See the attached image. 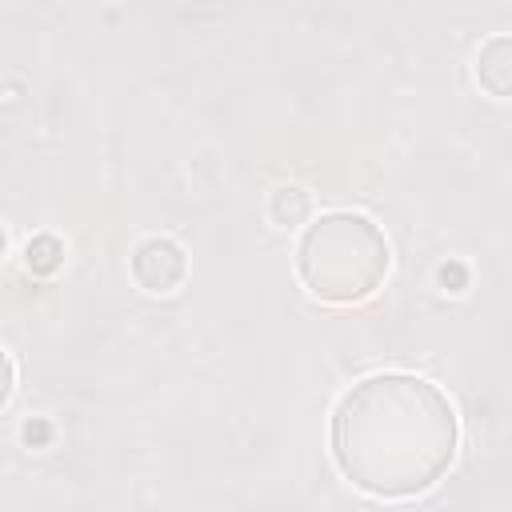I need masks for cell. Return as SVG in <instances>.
<instances>
[{
	"mask_svg": "<svg viewBox=\"0 0 512 512\" xmlns=\"http://www.w3.org/2000/svg\"><path fill=\"white\" fill-rule=\"evenodd\" d=\"M296 272L316 300L356 304L380 288L388 272V240L368 216L328 212L304 228Z\"/></svg>",
	"mask_w": 512,
	"mask_h": 512,
	"instance_id": "obj_2",
	"label": "cell"
},
{
	"mask_svg": "<svg viewBox=\"0 0 512 512\" xmlns=\"http://www.w3.org/2000/svg\"><path fill=\"white\" fill-rule=\"evenodd\" d=\"M188 276V256L176 240L168 236H148L136 244L132 252V280L144 288V292H156V296H168L184 284Z\"/></svg>",
	"mask_w": 512,
	"mask_h": 512,
	"instance_id": "obj_3",
	"label": "cell"
},
{
	"mask_svg": "<svg viewBox=\"0 0 512 512\" xmlns=\"http://www.w3.org/2000/svg\"><path fill=\"white\" fill-rule=\"evenodd\" d=\"M476 84L496 100H512V36H492L480 44Z\"/></svg>",
	"mask_w": 512,
	"mask_h": 512,
	"instance_id": "obj_4",
	"label": "cell"
},
{
	"mask_svg": "<svg viewBox=\"0 0 512 512\" xmlns=\"http://www.w3.org/2000/svg\"><path fill=\"white\" fill-rule=\"evenodd\" d=\"M60 256H64V248H60V240L56 236H36L32 244H28V268L32 272H56L60 268Z\"/></svg>",
	"mask_w": 512,
	"mask_h": 512,
	"instance_id": "obj_6",
	"label": "cell"
},
{
	"mask_svg": "<svg viewBox=\"0 0 512 512\" xmlns=\"http://www.w3.org/2000/svg\"><path fill=\"white\" fill-rule=\"evenodd\" d=\"M448 396L412 372H376L332 412V456L344 480L380 500L428 492L456 456Z\"/></svg>",
	"mask_w": 512,
	"mask_h": 512,
	"instance_id": "obj_1",
	"label": "cell"
},
{
	"mask_svg": "<svg viewBox=\"0 0 512 512\" xmlns=\"http://www.w3.org/2000/svg\"><path fill=\"white\" fill-rule=\"evenodd\" d=\"M4 368H8V384H4V400L12 396V388H16V360H12V352L4 356Z\"/></svg>",
	"mask_w": 512,
	"mask_h": 512,
	"instance_id": "obj_7",
	"label": "cell"
},
{
	"mask_svg": "<svg viewBox=\"0 0 512 512\" xmlns=\"http://www.w3.org/2000/svg\"><path fill=\"white\" fill-rule=\"evenodd\" d=\"M312 216V196L300 188V184H280V188H272V196H268V220L276 224V228H296V224H304Z\"/></svg>",
	"mask_w": 512,
	"mask_h": 512,
	"instance_id": "obj_5",
	"label": "cell"
}]
</instances>
